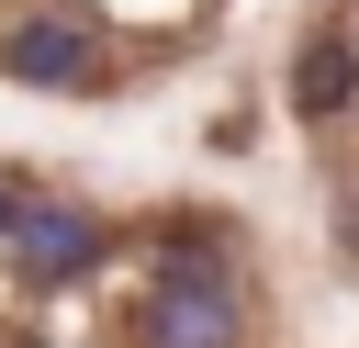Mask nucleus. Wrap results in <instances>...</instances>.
<instances>
[{
	"mask_svg": "<svg viewBox=\"0 0 359 348\" xmlns=\"http://www.w3.org/2000/svg\"><path fill=\"white\" fill-rule=\"evenodd\" d=\"M0 348H314L280 236L202 180L0 146Z\"/></svg>",
	"mask_w": 359,
	"mask_h": 348,
	"instance_id": "nucleus-1",
	"label": "nucleus"
},
{
	"mask_svg": "<svg viewBox=\"0 0 359 348\" xmlns=\"http://www.w3.org/2000/svg\"><path fill=\"white\" fill-rule=\"evenodd\" d=\"M247 0H0V101L135 112L224 56Z\"/></svg>",
	"mask_w": 359,
	"mask_h": 348,
	"instance_id": "nucleus-2",
	"label": "nucleus"
},
{
	"mask_svg": "<svg viewBox=\"0 0 359 348\" xmlns=\"http://www.w3.org/2000/svg\"><path fill=\"white\" fill-rule=\"evenodd\" d=\"M269 123H280L314 281L337 303V348H359V0H280Z\"/></svg>",
	"mask_w": 359,
	"mask_h": 348,
	"instance_id": "nucleus-3",
	"label": "nucleus"
}]
</instances>
